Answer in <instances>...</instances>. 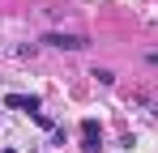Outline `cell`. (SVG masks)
Instances as JSON below:
<instances>
[{
    "label": "cell",
    "mask_w": 158,
    "mask_h": 153,
    "mask_svg": "<svg viewBox=\"0 0 158 153\" xmlns=\"http://www.w3.org/2000/svg\"><path fill=\"white\" fill-rule=\"evenodd\" d=\"M43 43H47V47H60V51H81V47H90V38H85V34H64V30L43 34Z\"/></svg>",
    "instance_id": "cell-1"
},
{
    "label": "cell",
    "mask_w": 158,
    "mask_h": 153,
    "mask_svg": "<svg viewBox=\"0 0 158 153\" xmlns=\"http://www.w3.org/2000/svg\"><path fill=\"white\" fill-rule=\"evenodd\" d=\"M81 140H85L90 153H98V145H103V128H98V119H85V124H81Z\"/></svg>",
    "instance_id": "cell-2"
},
{
    "label": "cell",
    "mask_w": 158,
    "mask_h": 153,
    "mask_svg": "<svg viewBox=\"0 0 158 153\" xmlns=\"http://www.w3.org/2000/svg\"><path fill=\"white\" fill-rule=\"evenodd\" d=\"M4 106H13V111H39V98H34V94H9V98H4Z\"/></svg>",
    "instance_id": "cell-3"
},
{
    "label": "cell",
    "mask_w": 158,
    "mask_h": 153,
    "mask_svg": "<svg viewBox=\"0 0 158 153\" xmlns=\"http://www.w3.org/2000/svg\"><path fill=\"white\" fill-rule=\"evenodd\" d=\"M90 76H98V85H111V81H115V73H111V68H94Z\"/></svg>",
    "instance_id": "cell-4"
},
{
    "label": "cell",
    "mask_w": 158,
    "mask_h": 153,
    "mask_svg": "<svg viewBox=\"0 0 158 153\" xmlns=\"http://www.w3.org/2000/svg\"><path fill=\"white\" fill-rule=\"evenodd\" d=\"M150 64H154V68H158V51H150Z\"/></svg>",
    "instance_id": "cell-5"
},
{
    "label": "cell",
    "mask_w": 158,
    "mask_h": 153,
    "mask_svg": "<svg viewBox=\"0 0 158 153\" xmlns=\"http://www.w3.org/2000/svg\"><path fill=\"white\" fill-rule=\"evenodd\" d=\"M0 51H4V47H0Z\"/></svg>",
    "instance_id": "cell-6"
}]
</instances>
